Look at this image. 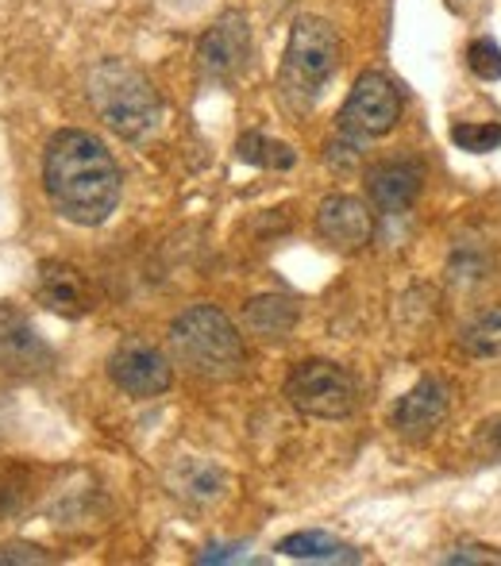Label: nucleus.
Returning a JSON list of instances; mask_svg holds the SVG:
<instances>
[{
  "mask_svg": "<svg viewBox=\"0 0 501 566\" xmlns=\"http://www.w3.org/2000/svg\"><path fill=\"white\" fill-rule=\"evenodd\" d=\"M43 189L62 220L97 228L121 205L124 174L105 139L82 127H62L43 150Z\"/></svg>",
  "mask_w": 501,
  "mask_h": 566,
  "instance_id": "obj_1",
  "label": "nucleus"
},
{
  "mask_svg": "<svg viewBox=\"0 0 501 566\" xmlns=\"http://www.w3.org/2000/svg\"><path fill=\"white\" fill-rule=\"evenodd\" d=\"M170 350L181 366L209 381H236L248 370V347L232 316L217 305H194L174 316Z\"/></svg>",
  "mask_w": 501,
  "mask_h": 566,
  "instance_id": "obj_2",
  "label": "nucleus"
},
{
  "mask_svg": "<svg viewBox=\"0 0 501 566\" xmlns=\"http://www.w3.org/2000/svg\"><path fill=\"white\" fill-rule=\"evenodd\" d=\"M90 105L108 132L121 139H143L158 127L163 101L150 77L127 59H105L90 74Z\"/></svg>",
  "mask_w": 501,
  "mask_h": 566,
  "instance_id": "obj_3",
  "label": "nucleus"
},
{
  "mask_svg": "<svg viewBox=\"0 0 501 566\" xmlns=\"http://www.w3.org/2000/svg\"><path fill=\"white\" fill-rule=\"evenodd\" d=\"M340 62V35L328 20L321 15H301L290 31V43L282 54V74H278V90H282L285 105L293 113H305L316 105L324 85L332 82Z\"/></svg>",
  "mask_w": 501,
  "mask_h": 566,
  "instance_id": "obj_4",
  "label": "nucleus"
},
{
  "mask_svg": "<svg viewBox=\"0 0 501 566\" xmlns=\"http://www.w3.org/2000/svg\"><path fill=\"white\" fill-rule=\"evenodd\" d=\"M355 378L332 358H305L285 378V401L313 420H344L355 409Z\"/></svg>",
  "mask_w": 501,
  "mask_h": 566,
  "instance_id": "obj_5",
  "label": "nucleus"
},
{
  "mask_svg": "<svg viewBox=\"0 0 501 566\" xmlns=\"http://www.w3.org/2000/svg\"><path fill=\"white\" fill-rule=\"evenodd\" d=\"M401 119V97H397V85L389 82L378 70L355 77L352 93H347L344 108H340V132L347 139H378L389 135Z\"/></svg>",
  "mask_w": 501,
  "mask_h": 566,
  "instance_id": "obj_6",
  "label": "nucleus"
},
{
  "mask_svg": "<svg viewBox=\"0 0 501 566\" xmlns=\"http://www.w3.org/2000/svg\"><path fill=\"white\" fill-rule=\"evenodd\" d=\"M251 62V20L240 8H228L225 15L209 23V31L197 43V66L209 82H236Z\"/></svg>",
  "mask_w": 501,
  "mask_h": 566,
  "instance_id": "obj_7",
  "label": "nucleus"
},
{
  "mask_svg": "<svg viewBox=\"0 0 501 566\" xmlns=\"http://www.w3.org/2000/svg\"><path fill=\"white\" fill-rule=\"evenodd\" d=\"M108 378L116 389H124L135 401H150V397H163L174 386L170 358L147 339H124L121 347L108 358Z\"/></svg>",
  "mask_w": 501,
  "mask_h": 566,
  "instance_id": "obj_8",
  "label": "nucleus"
},
{
  "mask_svg": "<svg viewBox=\"0 0 501 566\" xmlns=\"http://www.w3.org/2000/svg\"><path fill=\"white\" fill-rule=\"evenodd\" d=\"M54 366L51 343L12 305H0V370L12 378H39Z\"/></svg>",
  "mask_w": 501,
  "mask_h": 566,
  "instance_id": "obj_9",
  "label": "nucleus"
},
{
  "mask_svg": "<svg viewBox=\"0 0 501 566\" xmlns=\"http://www.w3.org/2000/svg\"><path fill=\"white\" fill-rule=\"evenodd\" d=\"M316 231H321V239L332 251L355 254L370 243L375 224H370L367 201H359V197H352V193H332V197H324L321 209H316Z\"/></svg>",
  "mask_w": 501,
  "mask_h": 566,
  "instance_id": "obj_10",
  "label": "nucleus"
},
{
  "mask_svg": "<svg viewBox=\"0 0 501 566\" xmlns=\"http://www.w3.org/2000/svg\"><path fill=\"white\" fill-rule=\"evenodd\" d=\"M425 186V166L417 158H389L367 170V197L382 217H401L413 209Z\"/></svg>",
  "mask_w": 501,
  "mask_h": 566,
  "instance_id": "obj_11",
  "label": "nucleus"
},
{
  "mask_svg": "<svg viewBox=\"0 0 501 566\" xmlns=\"http://www.w3.org/2000/svg\"><path fill=\"white\" fill-rule=\"evenodd\" d=\"M448 386L440 378H420L409 394H401V401L394 405V428L405 440H425L448 417Z\"/></svg>",
  "mask_w": 501,
  "mask_h": 566,
  "instance_id": "obj_12",
  "label": "nucleus"
},
{
  "mask_svg": "<svg viewBox=\"0 0 501 566\" xmlns=\"http://www.w3.org/2000/svg\"><path fill=\"white\" fill-rule=\"evenodd\" d=\"M39 301H43L51 313L70 316V321H82V316H90L93 308H97L82 270L59 259L39 262Z\"/></svg>",
  "mask_w": 501,
  "mask_h": 566,
  "instance_id": "obj_13",
  "label": "nucleus"
},
{
  "mask_svg": "<svg viewBox=\"0 0 501 566\" xmlns=\"http://www.w3.org/2000/svg\"><path fill=\"white\" fill-rule=\"evenodd\" d=\"M243 324L262 339H285L298 324V301L282 293H262L243 305Z\"/></svg>",
  "mask_w": 501,
  "mask_h": 566,
  "instance_id": "obj_14",
  "label": "nucleus"
},
{
  "mask_svg": "<svg viewBox=\"0 0 501 566\" xmlns=\"http://www.w3.org/2000/svg\"><path fill=\"white\" fill-rule=\"evenodd\" d=\"M278 552L290 559H309V563H359L363 555L355 547H347L344 539L328 536V532H293L278 544Z\"/></svg>",
  "mask_w": 501,
  "mask_h": 566,
  "instance_id": "obj_15",
  "label": "nucleus"
},
{
  "mask_svg": "<svg viewBox=\"0 0 501 566\" xmlns=\"http://www.w3.org/2000/svg\"><path fill=\"white\" fill-rule=\"evenodd\" d=\"M236 155H240V163L259 166V170H290V166L298 163V155H293L290 143L270 139V135H262V132L240 135V143H236Z\"/></svg>",
  "mask_w": 501,
  "mask_h": 566,
  "instance_id": "obj_16",
  "label": "nucleus"
},
{
  "mask_svg": "<svg viewBox=\"0 0 501 566\" xmlns=\"http://www.w3.org/2000/svg\"><path fill=\"white\" fill-rule=\"evenodd\" d=\"M459 350L471 358H501V305L474 316V321L459 332Z\"/></svg>",
  "mask_w": 501,
  "mask_h": 566,
  "instance_id": "obj_17",
  "label": "nucleus"
},
{
  "mask_svg": "<svg viewBox=\"0 0 501 566\" xmlns=\"http://www.w3.org/2000/svg\"><path fill=\"white\" fill-rule=\"evenodd\" d=\"M451 143L467 155H490V150L501 147V124H456Z\"/></svg>",
  "mask_w": 501,
  "mask_h": 566,
  "instance_id": "obj_18",
  "label": "nucleus"
},
{
  "mask_svg": "<svg viewBox=\"0 0 501 566\" xmlns=\"http://www.w3.org/2000/svg\"><path fill=\"white\" fill-rule=\"evenodd\" d=\"M467 66H471L474 77H482V82H498L501 77V46L494 39H474L471 46H467Z\"/></svg>",
  "mask_w": 501,
  "mask_h": 566,
  "instance_id": "obj_19",
  "label": "nucleus"
},
{
  "mask_svg": "<svg viewBox=\"0 0 501 566\" xmlns=\"http://www.w3.org/2000/svg\"><path fill=\"white\" fill-rule=\"evenodd\" d=\"M220 485H225V474L217 467H189L186 474V497H197V501H217Z\"/></svg>",
  "mask_w": 501,
  "mask_h": 566,
  "instance_id": "obj_20",
  "label": "nucleus"
},
{
  "mask_svg": "<svg viewBox=\"0 0 501 566\" xmlns=\"http://www.w3.org/2000/svg\"><path fill=\"white\" fill-rule=\"evenodd\" d=\"M0 563H15V566H31V563H51V555L43 547H31V544H4L0 547Z\"/></svg>",
  "mask_w": 501,
  "mask_h": 566,
  "instance_id": "obj_21",
  "label": "nucleus"
},
{
  "mask_svg": "<svg viewBox=\"0 0 501 566\" xmlns=\"http://www.w3.org/2000/svg\"><path fill=\"white\" fill-rule=\"evenodd\" d=\"M240 547H209L205 555H197V563H240Z\"/></svg>",
  "mask_w": 501,
  "mask_h": 566,
  "instance_id": "obj_22",
  "label": "nucleus"
}]
</instances>
